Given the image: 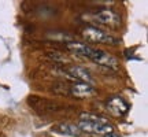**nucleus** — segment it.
I'll list each match as a JSON object with an SVG mask.
<instances>
[{"label": "nucleus", "mask_w": 148, "mask_h": 137, "mask_svg": "<svg viewBox=\"0 0 148 137\" xmlns=\"http://www.w3.org/2000/svg\"><path fill=\"white\" fill-rule=\"evenodd\" d=\"M88 59H90L92 62L100 64V66L112 68V70H116V68H118V60H116V58L115 56H112L111 53L103 51V49L90 48V52H89Z\"/></svg>", "instance_id": "f257e3e1"}, {"label": "nucleus", "mask_w": 148, "mask_h": 137, "mask_svg": "<svg viewBox=\"0 0 148 137\" xmlns=\"http://www.w3.org/2000/svg\"><path fill=\"white\" fill-rule=\"evenodd\" d=\"M82 34H84V37L88 41H92V42H99V44H114V42H116L112 38V36H110L108 33L103 32V30L93 26L85 27Z\"/></svg>", "instance_id": "f03ea898"}, {"label": "nucleus", "mask_w": 148, "mask_h": 137, "mask_svg": "<svg viewBox=\"0 0 148 137\" xmlns=\"http://www.w3.org/2000/svg\"><path fill=\"white\" fill-rule=\"evenodd\" d=\"M77 126L81 130V133H90V134H97V136H104V134L114 132V127L111 123H89V122L81 121Z\"/></svg>", "instance_id": "7ed1b4c3"}, {"label": "nucleus", "mask_w": 148, "mask_h": 137, "mask_svg": "<svg viewBox=\"0 0 148 137\" xmlns=\"http://www.w3.org/2000/svg\"><path fill=\"white\" fill-rule=\"evenodd\" d=\"M66 75L71 79H75V81H78L81 84H89L92 85L93 84V77H92V74L84 67H79V66H73V67L67 68V71H66Z\"/></svg>", "instance_id": "20e7f679"}, {"label": "nucleus", "mask_w": 148, "mask_h": 137, "mask_svg": "<svg viewBox=\"0 0 148 137\" xmlns=\"http://www.w3.org/2000/svg\"><path fill=\"white\" fill-rule=\"evenodd\" d=\"M95 21L101 25H107V26H116L119 25V16L111 10H101L95 15Z\"/></svg>", "instance_id": "39448f33"}, {"label": "nucleus", "mask_w": 148, "mask_h": 137, "mask_svg": "<svg viewBox=\"0 0 148 137\" xmlns=\"http://www.w3.org/2000/svg\"><path fill=\"white\" fill-rule=\"evenodd\" d=\"M52 132L58 133V134H63L67 137H79L81 136V130L78 129L77 125L70 123V122H62L58 123L56 126L52 127Z\"/></svg>", "instance_id": "423d86ee"}, {"label": "nucleus", "mask_w": 148, "mask_h": 137, "mask_svg": "<svg viewBox=\"0 0 148 137\" xmlns=\"http://www.w3.org/2000/svg\"><path fill=\"white\" fill-rule=\"evenodd\" d=\"M70 93L75 97H81V99H84V97H90V96H93L96 93L95 88L89 84H78L73 85L71 88H70Z\"/></svg>", "instance_id": "0eeeda50"}, {"label": "nucleus", "mask_w": 148, "mask_h": 137, "mask_svg": "<svg viewBox=\"0 0 148 137\" xmlns=\"http://www.w3.org/2000/svg\"><path fill=\"white\" fill-rule=\"evenodd\" d=\"M107 107H108V110L116 116H121L123 115L125 112L127 111V104L125 100H122L121 97H114V99H111L108 100L107 103Z\"/></svg>", "instance_id": "6e6552de"}, {"label": "nucleus", "mask_w": 148, "mask_h": 137, "mask_svg": "<svg viewBox=\"0 0 148 137\" xmlns=\"http://www.w3.org/2000/svg\"><path fill=\"white\" fill-rule=\"evenodd\" d=\"M67 49L71 51L74 55L82 56V58H88L90 52V47H88L86 44H82V42H78V41L67 42Z\"/></svg>", "instance_id": "1a4fd4ad"}, {"label": "nucleus", "mask_w": 148, "mask_h": 137, "mask_svg": "<svg viewBox=\"0 0 148 137\" xmlns=\"http://www.w3.org/2000/svg\"><path fill=\"white\" fill-rule=\"evenodd\" d=\"M81 121L89 122V123H110L106 118L99 115H93V114H81Z\"/></svg>", "instance_id": "9d476101"}, {"label": "nucleus", "mask_w": 148, "mask_h": 137, "mask_svg": "<svg viewBox=\"0 0 148 137\" xmlns=\"http://www.w3.org/2000/svg\"><path fill=\"white\" fill-rule=\"evenodd\" d=\"M48 38H52V40H60V41H64V40H70L71 37L66 33H60V32H55V33H48Z\"/></svg>", "instance_id": "9b49d317"}, {"label": "nucleus", "mask_w": 148, "mask_h": 137, "mask_svg": "<svg viewBox=\"0 0 148 137\" xmlns=\"http://www.w3.org/2000/svg\"><path fill=\"white\" fill-rule=\"evenodd\" d=\"M103 137H121V134H118V133H115V132H111V133H108V134H104Z\"/></svg>", "instance_id": "f8f14e48"}]
</instances>
